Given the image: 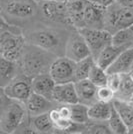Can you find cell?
<instances>
[{
	"label": "cell",
	"mask_w": 133,
	"mask_h": 134,
	"mask_svg": "<svg viewBox=\"0 0 133 134\" xmlns=\"http://www.w3.org/2000/svg\"><path fill=\"white\" fill-rule=\"evenodd\" d=\"M53 53L37 47L35 45L31 44V47L25 50V47L23 49L22 55L20 57L21 61V69L23 74L32 78L34 76L47 73L49 71L51 63L53 62L54 58Z\"/></svg>",
	"instance_id": "obj_1"
},
{
	"label": "cell",
	"mask_w": 133,
	"mask_h": 134,
	"mask_svg": "<svg viewBox=\"0 0 133 134\" xmlns=\"http://www.w3.org/2000/svg\"><path fill=\"white\" fill-rule=\"evenodd\" d=\"M28 116L25 104L12 100L0 116V130L4 133H14L25 122Z\"/></svg>",
	"instance_id": "obj_2"
},
{
	"label": "cell",
	"mask_w": 133,
	"mask_h": 134,
	"mask_svg": "<svg viewBox=\"0 0 133 134\" xmlns=\"http://www.w3.org/2000/svg\"><path fill=\"white\" fill-rule=\"evenodd\" d=\"M25 39L21 34L10 31L0 33V57L17 62L22 55Z\"/></svg>",
	"instance_id": "obj_3"
},
{
	"label": "cell",
	"mask_w": 133,
	"mask_h": 134,
	"mask_svg": "<svg viewBox=\"0 0 133 134\" xmlns=\"http://www.w3.org/2000/svg\"><path fill=\"white\" fill-rule=\"evenodd\" d=\"M108 26L115 32L117 30L133 26V8L123 7L114 2L105 9L104 27ZM113 34V33H112Z\"/></svg>",
	"instance_id": "obj_4"
},
{
	"label": "cell",
	"mask_w": 133,
	"mask_h": 134,
	"mask_svg": "<svg viewBox=\"0 0 133 134\" xmlns=\"http://www.w3.org/2000/svg\"><path fill=\"white\" fill-rule=\"evenodd\" d=\"M77 30L84 37L90 49L91 56L94 58V60L100 53V51L107 45L111 44L112 33L104 28L82 27Z\"/></svg>",
	"instance_id": "obj_5"
},
{
	"label": "cell",
	"mask_w": 133,
	"mask_h": 134,
	"mask_svg": "<svg viewBox=\"0 0 133 134\" xmlns=\"http://www.w3.org/2000/svg\"><path fill=\"white\" fill-rule=\"evenodd\" d=\"M75 63L66 56L57 57L51 63L48 73L56 84L75 82Z\"/></svg>",
	"instance_id": "obj_6"
},
{
	"label": "cell",
	"mask_w": 133,
	"mask_h": 134,
	"mask_svg": "<svg viewBox=\"0 0 133 134\" xmlns=\"http://www.w3.org/2000/svg\"><path fill=\"white\" fill-rule=\"evenodd\" d=\"M29 40L32 45L53 53L60 47L62 37L59 32L53 29H39L29 35Z\"/></svg>",
	"instance_id": "obj_7"
},
{
	"label": "cell",
	"mask_w": 133,
	"mask_h": 134,
	"mask_svg": "<svg viewBox=\"0 0 133 134\" xmlns=\"http://www.w3.org/2000/svg\"><path fill=\"white\" fill-rule=\"evenodd\" d=\"M65 56L73 61L77 62L91 55L88 45L81 33L76 29L71 33L65 42Z\"/></svg>",
	"instance_id": "obj_8"
},
{
	"label": "cell",
	"mask_w": 133,
	"mask_h": 134,
	"mask_svg": "<svg viewBox=\"0 0 133 134\" xmlns=\"http://www.w3.org/2000/svg\"><path fill=\"white\" fill-rule=\"evenodd\" d=\"M42 15L54 22L69 23L68 9L66 2H59L54 0H41L36 2Z\"/></svg>",
	"instance_id": "obj_9"
},
{
	"label": "cell",
	"mask_w": 133,
	"mask_h": 134,
	"mask_svg": "<svg viewBox=\"0 0 133 134\" xmlns=\"http://www.w3.org/2000/svg\"><path fill=\"white\" fill-rule=\"evenodd\" d=\"M4 91L10 99L24 103L32 92L31 78L25 74L17 75L10 83L4 87Z\"/></svg>",
	"instance_id": "obj_10"
},
{
	"label": "cell",
	"mask_w": 133,
	"mask_h": 134,
	"mask_svg": "<svg viewBox=\"0 0 133 134\" xmlns=\"http://www.w3.org/2000/svg\"><path fill=\"white\" fill-rule=\"evenodd\" d=\"M37 7L38 4L34 0H9L5 5V12L14 18L27 19L35 15Z\"/></svg>",
	"instance_id": "obj_11"
},
{
	"label": "cell",
	"mask_w": 133,
	"mask_h": 134,
	"mask_svg": "<svg viewBox=\"0 0 133 134\" xmlns=\"http://www.w3.org/2000/svg\"><path fill=\"white\" fill-rule=\"evenodd\" d=\"M104 15H105L104 8L95 5L86 0L83 14L84 27L104 28Z\"/></svg>",
	"instance_id": "obj_12"
},
{
	"label": "cell",
	"mask_w": 133,
	"mask_h": 134,
	"mask_svg": "<svg viewBox=\"0 0 133 134\" xmlns=\"http://www.w3.org/2000/svg\"><path fill=\"white\" fill-rule=\"evenodd\" d=\"M53 103L54 101L47 99L46 97L37 94L33 91L24 102L29 116H35L38 114L48 112L50 109L53 108Z\"/></svg>",
	"instance_id": "obj_13"
},
{
	"label": "cell",
	"mask_w": 133,
	"mask_h": 134,
	"mask_svg": "<svg viewBox=\"0 0 133 134\" xmlns=\"http://www.w3.org/2000/svg\"><path fill=\"white\" fill-rule=\"evenodd\" d=\"M52 100L59 104H74L78 102V97L75 90L74 82L55 84L53 89Z\"/></svg>",
	"instance_id": "obj_14"
},
{
	"label": "cell",
	"mask_w": 133,
	"mask_h": 134,
	"mask_svg": "<svg viewBox=\"0 0 133 134\" xmlns=\"http://www.w3.org/2000/svg\"><path fill=\"white\" fill-rule=\"evenodd\" d=\"M74 85L78 97V102L89 106L92 103H94L95 101H97L96 99L97 86L92 83L88 78L76 80L74 82Z\"/></svg>",
	"instance_id": "obj_15"
},
{
	"label": "cell",
	"mask_w": 133,
	"mask_h": 134,
	"mask_svg": "<svg viewBox=\"0 0 133 134\" xmlns=\"http://www.w3.org/2000/svg\"><path fill=\"white\" fill-rule=\"evenodd\" d=\"M55 84L54 80L52 79L48 72L38 74L31 78L32 91L37 94L44 96L50 100H52V94H53V89L55 87Z\"/></svg>",
	"instance_id": "obj_16"
},
{
	"label": "cell",
	"mask_w": 133,
	"mask_h": 134,
	"mask_svg": "<svg viewBox=\"0 0 133 134\" xmlns=\"http://www.w3.org/2000/svg\"><path fill=\"white\" fill-rule=\"evenodd\" d=\"M133 63V47L122 51L115 58V60L107 67V73H118L124 74L131 71V66Z\"/></svg>",
	"instance_id": "obj_17"
},
{
	"label": "cell",
	"mask_w": 133,
	"mask_h": 134,
	"mask_svg": "<svg viewBox=\"0 0 133 134\" xmlns=\"http://www.w3.org/2000/svg\"><path fill=\"white\" fill-rule=\"evenodd\" d=\"M86 0H70L66 2L69 23L76 29L84 27V7Z\"/></svg>",
	"instance_id": "obj_18"
},
{
	"label": "cell",
	"mask_w": 133,
	"mask_h": 134,
	"mask_svg": "<svg viewBox=\"0 0 133 134\" xmlns=\"http://www.w3.org/2000/svg\"><path fill=\"white\" fill-rule=\"evenodd\" d=\"M124 50H125V48L118 47V46H115V45L111 43V44L107 45L106 47H104L102 50L100 51V53L95 58V63L98 66L106 70L107 67L115 60L117 56Z\"/></svg>",
	"instance_id": "obj_19"
},
{
	"label": "cell",
	"mask_w": 133,
	"mask_h": 134,
	"mask_svg": "<svg viewBox=\"0 0 133 134\" xmlns=\"http://www.w3.org/2000/svg\"><path fill=\"white\" fill-rule=\"evenodd\" d=\"M112 110V102L95 101L88 106V116L93 121H107Z\"/></svg>",
	"instance_id": "obj_20"
},
{
	"label": "cell",
	"mask_w": 133,
	"mask_h": 134,
	"mask_svg": "<svg viewBox=\"0 0 133 134\" xmlns=\"http://www.w3.org/2000/svg\"><path fill=\"white\" fill-rule=\"evenodd\" d=\"M29 120L34 133H51L55 130L53 123L50 120L48 112L35 116H29Z\"/></svg>",
	"instance_id": "obj_21"
},
{
	"label": "cell",
	"mask_w": 133,
	"mask_h": 134,
	"mask_svg": "<svg viewBox=\"0 0 133 134\" xmlns=\"http://www.w3.org/2000/svg\"><path fill=\"white\" fill-rule=\"evenodd\" d=\"M17 76V65L11 61L0 57V87H5Z\"/></svg>",
	"instance_id": "obj_22"
},
{
	"label": "cell",
	"mask_w": 133,
	"mask_h": 134,
	"mask_svg": "<svg viewBox=\"0 0 133 134\" xmlns=\"http://www.w3.org/2000/svg\"><path fill=\"white\" fill-rule=\"evenodd\" d=\"M113 108L116 110L118 115L121 117L123 122L128 128L133 125V105L128 101L113 99L112 101Z\"/></svg>",
	"instance_id": "obj_23"
},
{
	"label": "cell",
	"mask_w": 133,
	"mask_h": 134,
	"mask_svg": "<svg viewBox=\"0 0 133 134\" xmlns=\"http://www.w3.org/2000/svg\"><path fill=\"white\" fill-rule=\"evenodd\" d=\"M111 43L118 47H123L125 49L133 47V27L117 30L116 32L112 34Z\"/></svg>",
	"instance_id": "obj_24"
},
{
	"label": "cell",
	"mask_w": 133,
	"mask_h": 134,
	"mask_svg": "<svg viewBox=\"0 0 133 134\" xmlns=\"http://www.w3.org/2000/svg\"><path fill=\"white\" fill-rule=\"evenodd\" d=\"M133 94V80L131 79L129 73L121 74V81L119 87L115 92V99L128 101L130 100Z\"/></svg>",
	"instance_id": "obj_25"
},
{
	"label": "cell",
	"mask_w": 133,
	"mask_h": 134,
	"mask_svg": "<svg viewBox=\"0 0 133 134\" xmlns=\"http://www.w3.org/2000/svg\"><path fill=\"white\" fill-rule=\"evenodd\" d=\"M70 109H71V116L70 119L73 123L80 124V125H85L88 123L90 120L88 116V106L83 103H74L70 104Z\"/></svg>",
	"instance_id": "obj_26"
},
{
	"label": "cell",
	"mask_w": 133,
	"mask_h": 134,
	"mask_svg": "<svg viewBox=\"0 0 133 134\" xmlns=\"http://www.w3.org/2000/svg\"><path fill=\"white\" fill-rule=\"evenodd\" d=\"M48 114H49L51 122L53 123V125H54L55 130L70 132V130H71L73 126V122L70 119L61 117L57 107H53L52 109H50L49 111H48Z\"/></svg>",
	"instance_id": "obj_27"
},
{
	"label": "cell",
	"mask_w": 133,
	"mask_h": 134,
	"mask_svg": "<svg viewBox=\"0 0 133 134\" xmlns=\"http://www.w3.org/2000/svg\"><path fill=\"white\" fill-rule=\"evenodd\" d=\"M106 122L108 124V127L110 129L111 133H115V134L128 133V127L125 125V123L123 122L121 117L118 115L116 110L113 108V105H112V110H111L110 116L107 119Z\"/></svg>",
	"instance_id": "obj_28"
},
{
	"label": "cell",
	"mask_w": 133,
	"mask_h": 134,
	"mask_svg": "<svg viewBox=\"0 0 133 134\" xmlns=\"http://www.w3.org/2000/svg\"><path fill=\"white\" fill-rule=\"evenodd\" d=\"M94 64L95 60L91 55L76 62L75 63V81L88 78L89 72Z\"/></svg>",
	"instance_id": "obj_29"
},
{
	"label": "cell",
	"mask_w": 133,
	"mask_h": 134,
	"mask_svg": "<svg viewBox=\"0 0 133 134\" xmlns=\"http://www.w3.org/2000/svg\"><path fill=\"white\" fill-rule=\"evenodd\" d=\"M88 79L92 83L96 85L97 87L106 85V80H107V72L105 69L98 66L96 63L92 66L88 75Z\"/></svg>",
	"instance_id": "obj_30"
},
{
	"label": "cell",
	"mask_w": 133,
	"mask_h": 134,
	"mask_svg": "<svg viewBox=\"0 0 133 134\" xmlns=\"http://www.w3.org/2000/svg\"><path fill=\"white\" fill-rule=\"evenodd\" d=\"M115 97V92L109 88L107 85H102L97 87L96 90V99L101 102H112Z\"/></svg>",
	"instance_id": "obj_31"
},
{
	"label": "cell",
	"mask_w": 133,
	"mask_h": 134,
	"mask_svg": "<svg viewBox=\"0 0 133 134\" xmlns=\"http://www.w3.org/2000/svg\"><path fill=\"white\" fill-rule=\"evenodd\" d=\"M121 81V74L118 73H107V80H106V85L111 88L114 92L119 87V84Z\"/></svg>",
	"instance_id": "obj_32"
},
{
	"label": "cell",
	"mask_w": 133,
	"mask_h": 134,
	"mask_svg": "<svg viewBox=\"0 0 133 134\" xmlns=\"http://www.w3.org/2000/svg\"><path fill=\"white\" fill-rule=\"evenodd\" d=\"M10 101H11V99L6 95L4 88L3 87H0V116L3 113L6 106L9 104Z\"/></svg>",
	"instance_id": "obj_33"
},
{
	"label": "cell",
	"mask_w": 133,
	"mask_h": 134,
	"mask_svg": "<svg viewBox=\"0 0 133 134\" xmlns=\"http://www.w3.org/2000/svg\"><path fill=\"white\" fill-rule=\"evenodd\" d=\"M88 2H91V3H93L95 5L97 6H100V7H102V8H108L109 6H111L114 2H115V0H87Z\"/></svg>",
	"instance_id": "obj_34"
},
{
	"label": "cell",
	"mask_w": 133,
	"mask_h": 134,
	"mask_svg": "<svg viewBox=\"0 0 133 134\" xmlns=\"http://www.w3.org/2000/svg\"><path fill=\"white\" fill-rule=\"evenodd\" d=\"M118 5L123 6V7H130L133 8V0H115Z\"/></svg>",
	"instance_id": "obj_35"
},
{
	"label": "cell",
	"mask_w": 133,
	"mask_h": 134,
	"mask_svg": "<svg viewBox=\"0 0 133 134\" xmlns=\"http://www.w3.org/2000/svg\"><path fill=\"white\" fill-rule=\"evenodd\" d=\"M8 29H10V26H9L2 18H0V33L4 32V31L8 30Z\"/></svg>",
	"instance_id": "obj_36"
},
{
	"label": "cell",
	"mask_w": 133,
	"mask_h": 134,
	"mask_svg": "<svg viewBox=\"0 0 133 134\" xmlns=\"http://www.w3.org/2000/svg\"><path fill=\"white\" fill-rule=\"evenodd\" d=\"M34 1L38 2V1H41V0H34ZM54 1H59V2H68V1H70V0H54Z\"/></svg>",
	"instance_id": "obj_37"
},
{
	"label": "cell",
	"mask_w": 133,
	"mask_h": 134,
	"mask_svg": "<svg viewBox=\"0 0 133 134\" xmlns=\"http://www.w3.org/2000/svg\"><path fill=\"white\" fill-rule=\"evenodd\" d=\"M128 133L133 134V125L131 126V127H129V128H128Z\"/></svg>",
	"instance_id": "obj_38"
},
{
	"label": "cell",
	"mask_w": 133,
	"mask_h": 134,
	"mask_svg": "<svg viewBox=\"0 0 133 134\" xmlns=\"http://www.w3.org/2000/svg\"><path fill=\"white\" fill-rule=\"evenodd\" d=\"M129 75H130V77H131V79L133 80V71H130V72H129Z\"/></svg>",
	"instance_id": "obj_39"
},
{
	"label": "cell",
	"mask_w": 133,
	"mask_h": 134,
	"mask_svg": "<svg viewBox=\"0 0 133 134\" xmlns=\"http://www.w3.org/2000/svg\"><path fill=\"white\" fill-rule=\"evenodd\" d=\"M129 102H130V103H131V104L133 105V94H132V96H131V98H130V100H129Z\"/></svg>",
	"instance_id": "obj_40"
},
{
	"label": "cell",
	"mask_w": 133,
	"mask_h": 134,
	"mask_svg": "<svg viewBox=\"0 0 133 134\" xmlns=\"http://www.w3.org/2000/svg\"><path fill=\"white\" fill-rule=\"evenodd\" d=\"M131 71H133V63H132V66H131Z\"/></svg>",
	"instance_id": "obj_41"
},
{
	"label": "cell",
	"mask_w": 133,
	"mask_h": 134,
	"mask_svg": "<svg viewBox=\"0 0 133 134\" xmlns=\"http://www.w3.org/2000/svg\"><path fill=\"white\" fill-rule=\"evenodd\" d=\"M0 131H1V130H0Z\"/></svg>",
	"instance_id": "obj_42"
}]
</instances>
